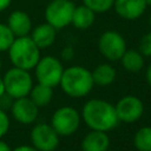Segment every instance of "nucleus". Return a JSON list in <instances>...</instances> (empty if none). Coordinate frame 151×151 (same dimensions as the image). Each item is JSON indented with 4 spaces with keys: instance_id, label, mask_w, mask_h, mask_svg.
Returning a JSON list of instances; mask_svg holds the SVG:
<instances>
[{
    "instance_id": "obj_6",
    "label": "nucleus",
    "mask_w": 151,
    "mask_h": 151,
    "mask_svg": "<svg viewBox=\"0 0 151 151\" xmlns=\"http://www.w3.org/2000/svg\"><path fill=\"white\" fill-rule=\"evenodd\" d=\"M74 7L71 0H52L45 8V20L55 29L65 28L71 25Z\"/></svg>"
},
{
    "instance_id": "obj_3",
    "label": "nucleus",
    "mask_w": 151,
    "mask_h": 151,
    "mask_svg": "<svg viewBox=\"0 0 151 151\" xmlns=\"http://www.w3.org/2000/svg\"><path fill=\"white\" fill-rule=\"evenodd\" d=\"M8 57L13 66L29 71L40 59V48L29 35L17 37L8 48Z\"/></svg>"
},
{
    "instance_id": "obj_19",
    "label": "nucleus",
    "mask_w": 151,
    "mask_h": 151,
    "mask_svg": "<svg viewBox=\"0 0 151 151\" xmlns=\"http://www.w3.org/2000/svg\"><path fill=\"white\" fill-rule=\"evenodd\" d=\"M119 60L124 70L132 72V73L139 72L144 67V63H145L144 55L139 51H136V50H126Z\"/></svg>"
},
{
    "instance_id": "obj_14",
    "label": "nucleus",
    "mask_w": 151,
    "mask_h": 151,
    "mask_svg": "<svg viewBox=\"0 0 151 151\" xmlns=\"http://www.w3.org/2000/svg\"><path fill=\"white\" fill-rule=\"evenodd\" d=\"M110 147V137L104 131L91 130L81 140L83 151H106Z\"/></svg>"
},
{
    "instance_id": "obj_1",
    "label": "nucleus",
    "mask_w": 151,
    "mask_h": 151,
    "mask_svg": "<svg viewBox=\"0 0 151 151\" xmlns=\"http://www.w3.org/2000/svg\"><path fill=\"white\" fill-rule=\"evenodd\" d=\"M81 118L91 130L104 132L113 130L119 123L114 105L104 99L97 98L90 99L84 104Z\"/></svg>"
},
{
    "instance_id": "obj_23",
    "label": "nucleus",
    "mask_w": 151,
    "mask_h": 151,
    "mask_svg": "<svg viewBox=\"0 0 151 151\" xmlns=\"http://www.w3.org/2000/svg\"><path fill=\"white\" fill-rule=\"evenodd\" d=\"M139 52L144 57H151V32L143 35L139 41Z\"/></svg>"
},
{
    "instance_id": "obj_34",
    "label": "nucleus",
    "mask_w": 151,
    "mask_h": 151,
    "mask_svg": "<svg viewBox=\"0 0 151 151\" xmlns=\"http://www.w3.org/2000/svg\"><path fill=\"white\" fill-rule=\"evenodd\" d=\"M106 151H114V150H110V149H109V150H106Z\"/></svg>"
},
{
    "instance_id": "obj_20",
    "label": "nucleus",
    "mask_w": 151,
    "mask_h": 151,
    "mask_svg": "<svg viewBox=\"0 0 151 151\" xmlns=\"http://www.w3.org/2000/svg\"><path fill=\"white\" fill-rule=\"evenodd\" d=\"M133 145L138 151H151V126H143L136 132Z\"/></svg>"
},
{
    "instance_id": "obj_13",
    "label": "nucleus",
    "mask_w": 151,
    "mask_h": 151,
    "mask_svg": "<svg viewBox=\"0 0 151 151\" xmlns=\"http://www.w3.org/2000/svg\"><path fill=\"white\" fill-rule=\"evenodd\" d=\"M7 26L14 34V37L29 35L32 31V20L29 15L24 11H14L9 14L7 19Z\"/></svg>"
},
{
    "instance_id": "obj_27",
    "label": "nucleus",
    "mask_w": 151,
    "mask_h": 151,
    "mask_svg": "<svg viewBox=\"0 0 151 151\" xmlns=\"http://www.w3.org/2000/svg\"><path fill=\"white\" fill-rule=\"evenodd\" d=\"M11 2H12V0H0V12L7 9L11 5Z\"/></svg>"
},
{
    "instance_id": "obj_24",
    "label": "nucleus",
    "mask_w": 151,
    "mask_h": 151,
    "mask_svg": "<svg viewBox=\"0 0 151 151\" xmlns=\"http://www.w3.org/2000/svg\"><path fill=\"white\" fill-rule=\"evenodd\" d=\"M9 129V118L4 109L0 107V138H2Z\"/></svg>"
},
{
    "instance_id": "obj_25",
    "label": "nucleus",
    "mask_w": 151,
    "mask_h": 151,
    "mask_svg": "<svg viewBox=\"0 0 151 151\" xmlns=\"http://www.w3.org/2000/svg\"><path fill=\"white\" fill-rule=\"evenodd\" d=\"M60 55H61V59H64V60H71L74 57V50H73V47L72 46H65L61 50Z\"/></svg>"
},
{
    "instance_id": "obj_9",
    "label": "nucleus",
    "mask_w": 151,
    "mask_h": 151,
    "mask_svg": "<svg viewBox=\"0 0 151 151\" xmlns=\"http://www.w3.org/2000/svg\"><path fill=\"white\" fill-rule=\"evenodd\" d=\"M59 134L51 124L39 123L31 130V143L38 151H54L59 145Z\"/></svg>"
},
{
    "instance_id": "obj_28",
    "label": "nucleus",
    "mask_w": 151,
    "mask_h": 151,
    "mask_svg": "<svg viewBox=\"0 0 151 151\" xmlns=\"http://www.w3.org/2000/svg\"><path fill=\"white\" fill-rule=\"evenodd\" d=\"M145 79H146V83L150 85L151 87V64L146 67V72H145Z\"/></svg>"
},
{
    "instance_id": "obj_32",
    "label": "nucleus",
    "mask_w": 151,
    "mask_h": 151,
    "mask_svg": "<svg viewBox=\"0 0 151 151\" xmlns=\"http://www.w3.org/2000/svg\"><path fill=\"white\" fill-rule=\"evenodd\" d=\"M1 67H2V61H1V59H0V71H1Z\"/></svg>"
},
{
    "instance_id": "obj_30",
    "label": "nucleus",
    "mask_w": 151,
    "mask_h": 151,
    "mask_svg": "<svg viewBox=\"0 0 151 151\" xmlns=\"http://www.w3.org/2000/svg\"><path fill=\"white\" fill-rule=\"evenodd\" d=\"M5 93V84H4V79L2 77H0V97Z\"/></svg>"
},
{
    "instance_id": "obj_22",
    "label": "nucleus",
    "mask_w": 151,
    "mask_h": 151,
    "mask_svg": "<svg viewBox=\"0 0 151 151\" xmlns=\"http://www.w3.org/2000/svg\"><path fill=\"white\" fill-rule=\"evenodd\" d=\"M114 0H83V5L91 8L94 13H104L113 7Z\"/></svg>"
},
{
    "instance_id": "obj_12",
    "label": "nucleus",
    "mask_w": 151,
    "mask_h": 151,
    "mask_svg": "<svg viewBox=\"0 0 151 151\" xmlns=\"http://www.w3.org/2000/svg\"><path fill=\"white\" fill-rule=\"evenodd\" d=\"M146 7L144 0H114L112 8L118 17L125 20H136L144 14Z\"/></svg>"
},
{
    "instance_id": "obj_21",
    "label": "nucleus",
    "mask_w": 151,
    "mask_h": 151,
    "mask_svg": "<svg viewBox=\"0 0 151 151\" xmlns=\"http://www.w3.org/2000/svg\"><path fill=\"white\" fill-rule=\"evenodd\" d=\"M15 37L7 26V24L0 22V52L8 51L12 42L14 41Z\"/></svg>"
},
{
    "instance_id": "obj_11",
    "label": "nucleus",
    "mask_w": 151,
    "mask_h": 151,
    "mask_svg": "<svg viewBox=\"0 0 151 151\" xmlns=\"http://www.w3.org/2000/svg\"><path fill=\"white\" fill-rule=\"evenodd\" d=\"M11 112L13 118L24 125L34 123L39 114V107L29 99V97H22L13 99L11 105Z\"/></svg>"
},
{
    "instance_id": "obj_2",
    "label": "nucleus",
    "mask_w": 151,
    "mask_h": 151,
    "mask_svg": "<svg viewBox=\"0 0 151 151\" xmlns=\"http://www.w3.org/2000/svg\"><path fill=\"white\" fill-rule=\"evenodd\" d=\"M59 85L61 86L63 91L72 98H81L87 96L94 86L91 71L78 65L64 68Z\"/></svg>"
},
{
    "instance_id": "obj_16",
    "label": "nucleus",
    "mask_w": 151,
    "mask_h": 151,
    "mask_svg": "<svg viewBox=\"0 0 151 151\" xmlns=\"http://www.w3.org/2000/svg\"><path fill=\"white\" fill-rule=\"evenodd\" d=\"M91 73H92L93 84L101 86V87L111 85L116 80V77H117L116 68L107 63L97 65L94 70L91 71Z\"/></svg>"
},
{
    "instance_id": "obj_33",
    "label": "nucleus",
    "mask_w": 151,
    "mask_h": 151,
    "mask_svg": "<svg viewBox=\"0 0 151 151\" xmlns=\"http://www.w3.org/2000/svg\"><path fill=\"white\" fill-rule=\"evenodd\" d=\"M149 24H150V28H151V17H150V19H149Z\"/></svg>"
},
{
    "instance_id": "obj_8",
    "label": "nucleus",
    "mask_w": 151,
    "mask_h": 151,
    "mask_svg": "<svg viewBox=\"0 0 151 151\" xmlns=\"http://www.w3.org/2000/svg\"><path fill=\"white\" fill-rule=\"evenodd\" d=\"M98 50L107 60L117 61L122 58L127 48L124 37L119 32L105 31L98 39Z\"/></svg>"
},
{
    "instance_id": "obj_26",
    "label": "nucleus",
    "mask_w": 151,
    "mask_h": 151,
    "mask_svg": "<svg viewBox=\"0 0 151 151\" xmlns=\"http://www.w3.org/2000/svg\"><path fill=\"white\" fill-rule=\"evenodd\" d=\"M12 151H38V150L32 145H20V146H17L15 149H13Z\"/></svg>"
},
{
    "instance_id": "obj_18",
    "label": "nucleus",
    "mask_w": 151,
    "mask_h": 151,
    "mask_svg": "<svg viewBox=\"0 0 151 151\" xmlns=\"http://www.w3.org/2000/svg\"><path fill=\"white\" fill-rule=\"evenodd\" d=\"M28 97L38 107H45L53 99V87L38 83L32 87Z\"/></svg>"
},
{
    "instance_id": "obj_5",
    "label": "nucleus",
    "mask_w": 151,
    "mask_h": 151,
    "mask_svg": "<svg viewBox=\"0 0 151 151\" xmlns=\"http://www.w3.org/2000/svg\"><path fill=\"white\" fill-rule=\"evenodd\" d=\"M63 72L64 66L61 64V60L53 55L40 57L34 67V73L38 83L51 87H55L59 85Z\"/></svg>"
},
{
    "instance_id": "obj_4",
    "label": "nucleus",
    "mask_w": 151,
    "mask_h": 151,
    "mask_svg": "<svg viewBox=\"0 0 151 151\" xmlns=\"http://www.w3.org/2000/svg\"><path fill=\"white\" fill-rule=\"evenodd\" d=\"M5 84V93L12 99L27 97L33 87L32 76L27 70L13 66L2 77Z\"/></svg>"
},
{
    "instance_id": "obj_29",
    "label": "nucleus",
    "mask_w": 151,
    "mask_h": 151,
    "mask_svg": "<svg viewBox=\"0 0 151 151\" xmlns=\"http://www.w3.org/2000/svg\"><path fill=\"white\" fill-rule=\"evenodd\" d=\"M0 151H12V149L9 147V145L4 142L1 138H0Z\"/></svg>"
},
{
    "instance_id": "obj_7",
    "label": "nucleus",
    "mask_w": 151,
    "mask_h": 151,
    "mask_svg": "<svg viewBox=\"0 0 151 151\" xmlns=\"http://www.w3.org/2000/svg\"><path fill=\"white\" fill-rule=\"evenodd\" d=\"M51 125L59 136H71L79 129L80 114L72 106H61L54 111Z\"/></svg>"
},
{
    "instance_id": "obj_15",
    "label": "nucleus",
    "mask_w": 151,
    "mask_h": 151,
    "mask_svg": "<svg viewBox=\"0 0 151 151\" xmlns=\"http://www.w3.org/2000/svg\"><path fill=\"white\" fill-rule=\"evenodd\" d=\"M32 40L35 42V45L42 50V48H47L50 47L54 41H55V37H57V29L51 26L47 22L40 24L38 26H35L31 33H29Z\"/></svg>"
},
{
    "instance_id": "obj_17",
    "label": "nucleus",
    "mask_w": 151,
    "mask_h": 151,
    "mask_svg": "<svg viewBox=\"0 0 151 151\" xmlns=\"http://www.w3.org/2000/svg\"><path fill=\"white\" fill-rule=\"evenodd\" d=\"M94 19L96 13L87 6L80 5L74 7L71 24L78 29H87L93 25Z\"/></svg>"
},
{
    "instance_id": "obj_10",
    "label": "nucleus",
    "mask_w": 151,
    "mask_h": 151,
    "mask_svg": "<svg viewBox=\"0 0 151 151\" xmlns=\"http://www.w3.org/2000/svg\"><path fill=\"white\" fill-rule=\"evenodd\" d=\"M117 117L119 122L134 123L144 113V104L136 96H125L120 98L114 105Z\"/></svg>"
},
{
    "instance_id": "obj_31",
    "label": "nucleus",
    "mask_w": 151,
    "mask_h": 151,
    "mask_svg": "<svg viewBox=\"0 0 151 151\" xmlns=\"http://www.w3.org/2000/svg\"><path fill=\"white\" fill-rule=\"evenodd\" d=\"M144 1H145L146 6H150V7H151V0H144Z\"/></svg>"
}]
</instances>
